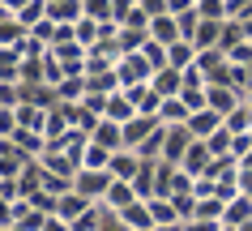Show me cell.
I'll return each mask as SVG.
<instances>
[{"mask_svg":"<svg viewBox=\"0 0 252 231\" xmlns=\"http://www.w3.org/2000/svg\"><path fill=\"white\" fill-rule=\"evenodd\" d=\"M120 227H141V231H146V227H158L146 197H137V201H128L124 210H120Z\"/></svg>","mask_w":252,"mask_h":231,"instance_id":"6","label":"cell"},{"mask_svg":"<svg viewBox=\"0 0 252 231\" xmlns=\"http://www.w3.org/2000/svg\"><path fill=\"white\" fill-rule=\"evenodd\" d=\"M222 22H226V17H201L197 34H192V43H197L201 52H205V47H218V39H222Z\"/></svg>","mask_w":252,"mask_h":231,"instance_id":"9","label":"cell"},{"mask_svg":"<svg viewBox=\"0 0 252 231\" xmlns=\"http://www.w3.org/2000/svg\"><path fill=\"white\" fill-rule=\"evenodd\" d=\"M192 107L184 103V95H162V107H158V120L162 124H188Z\"/></svg>","mask_w":252,"mask_h":231,"instance_id":"7","label":"cell"},{"mask_svg":"<svg viewBox=\"0 0 252 231\" xmlns=\"http://www.w3.org/2000/svg\"><path fill=\"white\" fill-rule=\"evenodd\" d=\"M188 146H192V129H188V124H167V146H162V159L184 163Z\"/></svg>","mask_w":252,"mask_h":231,"instance_id":"3","label":"cell"},{"mask_svg":"<svg viewBox=\"0 0 252 231\" xmlns=\"http://www.w3.org/2000/svg\"><path fill=\"white\" fill-rule=\"evenodd\" d=\"M141 9H146L150 17H158V13H171V4H167V0H141Z\"/></svg>","mask_w":252,"mask_h":231,"instance_id":"15","label":"cell"},{"mask_svg":"<svg viewBox=\"0 0 252 231\" xmlns=\"http://www.w3.org/2000/svg\"><path fill=\"white\" fill-rule=\"evenodd\" d=\"M111 167H81L77 176H73V189L86 193L90 201H98V197H107V189H111Z\"/></svg>","mask_w":252,"mask_h":231,"instance_id":"1","label":"cell"},{"mask_svg":"<svg viewBox=\"0 0 252 231\" xmlns=\"http://www.w3.org/2000/svg\"><path fill=\"white\" fill-rule=\"evenodd\" d=\"M111 154H116V150H107L98 137H90L86 150H81V167H111Z\"/></svg>","mask_w":252,"mask_h":231,"instance_id":"11","label":"cell"},{"mask_svg":"<svg viewBox=\"0 0 252 231\" xmlns=\"http://www.w3.org/2000/svg\"><path fill=\"white\" fill-rule=\"evenodd\" d=\"M17 17H22V22H26V30H30L34 22H43V17H47V0H26V4L17 9Z\"/></svg>","mask_w":252,"mask_h":231,"instance_id":"14","label":"cell"},{"mask_svg":"<svg viewBox=\"0 0 252 231\" xmlns=\"http://www.w3.org/2000/svg\"><path fill=\"white\" fill-rule=\"evenodd\" d=\"M197 4H201V0H197Z\"/></svg>","mask_w":252,"mask_h":231,"instance_id":"17","label":"cell"},{"mask_svg":"<svg viewBox=\"0 0 252 231\" xmlns=\"http://www.w3.org/2000/svg\"><path fill=\"white\" fill-rule=\"evenodd\" d=\"M30 159H34V154H26L13 137H4V141H0V176H22V167H26Z\"/></svg>","mask_w":252,"mask_h":231,"instance_id":"4","label":"cell"},{"mask_svg":"<svg viewBox=\"0 0 252 231\" xmlns=\"http://www.w3.org/2000/svg\"><path fill=\"white\" fill-rule=\"evenodd\" d=\"M94 137H98L107 150H120V146H124V124H120V120H107V116H103V120H98V129H94Z\"/></svg>","mask_w":252,"mask_h":231,"instance_id":"12","label":"cell"},{"mask_svg":"<svg viewBox=\"0 0 252 231\" xmlns=\"http://www.w3.org/2000/svg\"><path fill=\"white\" fill-rule=\"evenodd\" d=\"M171 4V13H188V9H197V0H167Z\"/></svg>","mask_w":252,"mask_h":231,"instance_id":"16","label":"cell"},{"mask_svg":"<svg viewBox=\"0 0 252 231\" xmlns=\"http://www.w3.org/2000/svg\"><path fill=\"white\" fill-rule=\"evenodd\" d=\"M150 34H154L158 43H167V47H171L175 39H184V34H180V17H175V13H158L154 22H150Z\"/></svg>","mask_w":252,"mask_h":231,"instance_id":"8","label":"cell"},{"mask_svg":"<svg viewBox=\"0 0 252 231\" xmlns=\"http://www.w3.org/2000/svg\"><path fill=\"white\" fill-rule=\"evenodd\" d=\"M167 56H171V65H175V68H188V65H197L201 47H197L192 39H175L171 47H167Z\"/></svg>","mask_w":252,"mask_h":231,"instance_id":"10","label":"cell"},{"mask_svg":"<svg viewBox=\"0 0 252 231\" xmlns=\"http://www.w3.org/2000/svg\"><path fill=\"white\" fill-rule=\"evenodd\" d=\"M137 197H141V193H137L133 189V180H111V189H107V201H111V205H116V210H124V205H128V201H137Z\"/></svg>","mask_w":252,"mask_h":231,"instance_id":"13","label":"cell"},{"mask_svg":"<svg viewBox=\"0 0 252 231\" xmlns=\"http://www.w3.org/2000/svg\"><path fill=\"white\" fill-rule=\"evenodd\" d=\"M90 205H94V201L86 197V193L68 189V193H60V201H56V218H60L64 227H77V223H81V214H86Z\"/></svg>","mask_w":252,"mask_h":231,"instance_id":"2","label":"cell"},{"mask_svg":"<svg viewBox=\"0 0 252 231\" xmlns=\"http://www.w3.org/2000/svg\"><path fill=\"white\" fill-rule=\"evenodd\" d=\"M222 124H226V116H222L218 107H210V103H205V107H197L192 116H188V129H192V137H210V133H218Z\"/></svg>","mask_w":252,"mask_h":231,"instance_id":"5","label":"cell"}]
</instances>
